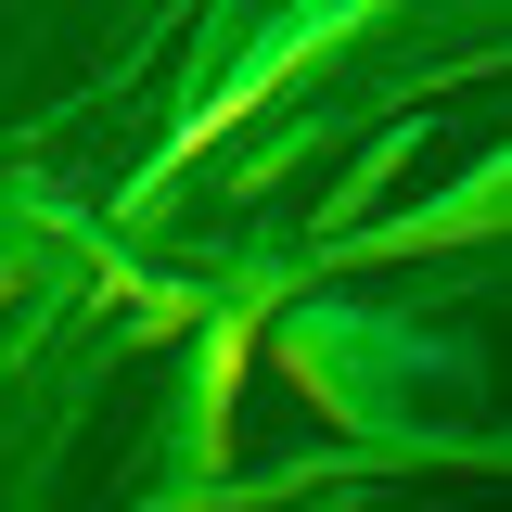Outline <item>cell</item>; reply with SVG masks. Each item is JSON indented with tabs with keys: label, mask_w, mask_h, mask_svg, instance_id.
<instances>
[{
	"label": "cell",
	"mask_w": 512,
	"mask_h": 512,
	"mask_svg": "<svg viewBox=\"0 0 512 512\" xmlns=\"http://www.w3.org/2000/svg\"><path fill=\"white\" fill-rule=\"evenodd\" d=\"M244 372H256V308H231L205 333V448L231 461V423H244Z\"/></svg>",
	"instance_id": "1"
}]
</instances>
